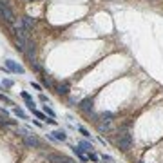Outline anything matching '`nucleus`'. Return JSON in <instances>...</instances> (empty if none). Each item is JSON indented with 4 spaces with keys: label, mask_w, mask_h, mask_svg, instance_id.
I'll return each instance as SVG.
<instances>
[{
    "label": "nucleus",
    "mask_w": 163,
    "mask_h": 163,
    "mask_svg": "<svg viewBox=\"0 0 163 163\" xmlns=\"http://www.w3.org/2000/svg\"><path fill=\"white\" fill-rule=\"evenodd\" d=\"M132 134L129 132V131H125V132H122L120 136H118V140H116V147L120 149V150H123V152H127V150H131V147H132Z\"/></svg>",
    "instance_id": "obj_1"
},
{
    "label": "nucleus",
    "mask_w": 163,
    "mask_h": 163,
    "mask_svg": "<svg viewBox=\"0 0 163 163\" xmlns=\"http://www.w3.org/2000/svg\"><path fill=\"white\" fill-rule=\"evenodd\" d=\"M78 107H80L82 112H85L89 118H93V120H100V116L94 114V102H93V98H83Z\"/></svg>",
    "instance_id": "obj_2"
},
{
    "label": "nucleus",
    "mask_w": 163,
    "mask_h": 163,
    "mask_svg": "<svg viewBox=\"0 0 163 163\" xmlns=\"http://www.w3.org/2000/svg\"><path fill=\"white\" fill-rule=\"evenodd\" d=\"M0 17L7 22V24H13V22H15V13L11 11V7H9L7 2H4V0H0Z\"/></svg>",
    "instance_id": "obj_3"
},
{
    "label": "nucleus",
    "mask_w": 163,
    "mask_h": 163,
    "mask_svg": "<svg viewBox=\"0 0 163 163\" xmlns=\"http://www.w3.org/2000/svg\"><path fill=\"white\" fill-rule=\"evenodd\" d=\"M47 160H49V163H74L71 158H67L63 154H56V152L47 154Z\"/></svg>",
    "instance_id": "obj_4"
},
{
    "label": "nucleus",
    "mask_w": 163,
    "mask_h": 163,
    "mask_svg": "<svg viewBox=\"0 0 163 163\" xmlns=\"http://www.w3.org/2000/svg\"><path fill=\"white\" fill-rule=\"evenodd\" d=\"M6 65H7V69L11 71V73H24V67H22L20 63H17L15 60H6Z\"/></svg>",
    "instance_id": "obj_5"
},
{
    "label": "nucleus",
    "mask_w": 163,
    "mask_h": 163,
    "mask_svg": "<svg viewBox=\"0 0 163 163\" xmlns=\"http://www.w3.org/2000/svg\"><path fill=\"white\" fill-rule=\"evenodd\" d=\"M55 91H56V94H60V96H67V94H69V83H67V82L56 83V85H55Z\"/></svg>",
    "instance_id": "obj_6"
},
{
    "label": "nucleus",
    "mask_w": 163,
    "mask_h": 163,
    "mask_svg": "<svg viewBox=\"0 0 163 163\" xmlns=\"http://www.w3.org/2000/svg\"><path fill=\"white\" fill-rule=\"evenodd\" d=\"M40 74H42V76H40L42 85H44V87H47V89H55V85H56V83L51 80V78H49V76H47L45 73H40Z\"/></svg>",
    "instance_id": "obj_7"
},
{
    "label": "nucleus",
    "mask_w": 163,
    "mask_h": 163,
    "mask_svg": "<svg viewBox=\"0 0 163 163\" xmlns=\"http://www.w3.org/2000/svg\"><path fill=\"white\" fill-rule=\"evenodd\" d=\"M24 143H25L27 147H40L38 138H35V136H29V134H25V136H24Z\"/></svg>",
    "instance_id": "obj_8"
},
{
    "label": "nucleus",
    "mask_w": 163,
    "mask_h": 163,
    "mask_svg": "<svg viewBox=\"0 0 163 163\" xmlns=\"http://www.w3.org/2000/svg\"><path fill=\"white\" fill-rule=\"evenodd\" d=\"M73 152L76 154V158H78V160H80L82 163H87V161H89V158L85 156V152L82 150V149L78 147V145H74V147H73Z\"/></svg>",
    "instance_id": "obj_9"
},
{
    "label": "nucleus",
    "mask_w": 163,
    "mask_h": 163,
    "mask_svg": "<svg viewBox=\"0 0 163 163\" xmlns=\"http://www.w3.org/2000/svg\"><path fill=\"white\" fill-rule=\"evenodd\" d=\"M35 24H36L35 18H31V17H27V15H25V17H22V25H24L27 31H29V29H33V27H35Z\"/></svg>",
    "instance_id": "obj_10"
},
{
    "label": "nucleus",
    "mask_w": 163,
    "mask_h": 163,
    "mask_svg": "<svg viewBox=\"0 0 163 163\" xmlns=\"http://www.w3.org/2000/svg\"><path fill=\"white\" fill-rule=\"evenodd\" d=\"M51 134H53V138H55L56 142H65V140H67V134H65V131H60V129H58V131H53Z\"/></svg>",
    "instance_id": "obj_11"
},
{
    "label": "nucleus",
    "mask_w": 163,
    "mask_h": 163,
    "mask_svg": "<svg viewBox=\"0 0 163 163\" xmlns=\"http://www.w3.org/2000/svg\"><path fill=\"white\" fill-rule=\"evenodd\" d=\"M78 147H80L83 152H93V143L87 142V140H82V142H78Z\"/></svg>",
    "instance_id": "obj_12"
},
{
    "label": "nucleus",
    "mask_w": 163,
    "mask_h": 163,
    "mask_svg": "<svg viewBox=\"0 0 163 163\" xmlns=\"http://www.w3.org/2000/svg\"><path fill=\"white\" fill-rule=\"evenodd\" d=\"M44 112H45V114H47L49 118H56V112H55V111H53V109H51V107H49L47 103L44 105Z\"/></svg>",
    "instance_id": "obj_13"
},
{
    "label": "nucleus",
    "mask_w": 163,
    "mask_h": 163,
    "mask_svg": "<svg viewBox=\"0 0 163 163\" xmlns=\"http://www.w3.org/2000/svg\"><path fill=\"white\" fill-rule=\"evenodd\" d=\"M31 112H33V114H35L38 120H44V122H47V114H45V112H40V111H36V109H33Z\"/></svg>",
    "instance_id": "obj_14"
},
{
    "label": "nucleus",
    "mask_w": 163,
    "mask_h": 163,
    "mask_svg": "<svg viewBox=\"0 0 163 163\" xmlns=\"http://www.w3.org/2000/svg\"><path fill=\"white\" fill-rule=\"evenodd\" d=\"M13 112H15V114H17V116H18L20 120H27V116H25V112L22 111L20 107H15V109H13Z\"/></svg>",
    "instance_id": "obj_15"
},
{
    "label": "nucleus",
    "mask_w": 163,
    "mask_h": 163,
    "mask_svg": "<svg viewBox=\"0 0 163 163\" xmlns=\"http://www.w3.org/2000/svg\"><path fill=\"white\" fill-rule=\"evenodd\" d=\"M112 118H114L112 112H102V114H100V120H103V122H111Z\"/></svg>",
    "instance_id": "obj_16"
},
{
    "label": "nucleus",
    "mask_w": 163,
    "mask_h": 163,
    "mask_svg": "<svg viewBox=\"0 0 163 163\" xmlns=\"http://www.w3.org/2000/svg\"><path fill=\"white\" fill-rule=\"evenodd\" d=\"M0 102L7 103V105H13V102H11V100H9V98H7L6 94H2V93H0Z\"/></svg>",
    "instance_id": "obj_17"
},
{
    "label": "nucleus",
    "mask_w": 163,
    "mask_h": 163,
    "mask_svg": "<svg viewBox=\"0 0 163 163\" xmlns=\"http://www.w3.org/2000/svg\"><path fill=\"white\" fill-rule=\"evenodd\" d=\"M87 158H89L91 161H94V163L100 160V156H98V154H94V152H89V156H87Z\"/></svg>",
    "instance_id": "obj_18"
},
{
    "label": "nucleus",
    "mask_w": 163,
    "mask_h": 163,
    "mask_svg": "<svg viewBox=\"0 0 163 163\" xmlns=\"http://www.w3.org/2000/svg\"><path fill=\"white\" fill-rule=\"evenodd\" d=\"M78 131H80L82 134H83V136H85V138H91V134H89V131H87V129H85V127H78Z\"/></svg>",
    "instance_id": "obj_19"
},
{
    "label": "nucleus",
    "mask_w": 163,
    "mask_h": 163,
    "mask_svg": "<svg viewBox=\"0 0 163 163\" xmlns=\"http://www.w3.org/2000/svg\"><path fill=\"white\" fill-rule=\"evenodd\" d=\"M2 85H4L6 89H9V87L13 85V80H9V78H6V80H2Z\"/></svg>",
    "instance_id": "obj_20"
},
{
    "label": "nucleus",
    "mask_w": 163,
    "mask_h": 163,
    "mask_svg": "<svg viewBox=\"0 0 163 163\" xmlns=\"http://www.w3.org/2000/svg\"><path fill=\"white\" fill-rule=\"evenodd\" d=\"M20 96L25 100V102H33V98H31V94H29V93H20Z\"/></svg>",
    "instance_id": "obj_21"
},
{
    "label": "nucleus",
    "mask_w": 163,
    "mask_h": 163,
    "mask_svg": "<svg viewBox=\"0 0 163 163\" xmlns=\"http://www.w3.org/2000/svg\"><path fill=\"white\" fill-rule=\"evenodd\" d=\"M31 85H33V89H35V91H40V93H42V85H40V83H36V82H31Z\"/></svg>",
    "instance_id": "obj_22"
},
{
    "label": "nucleus",
    "mask_w": 163,
    "mask_h": 163,
    "mask_svg": "<svg viewBox=\"0 0 163 163\" xmlns=\"http://www.w3.org/2000/svg\"><path fill=\"white\" fill-rule=\"evenodd\" d=\"M100 158H102L103 161H109V163L112 161V158H111V156H109V154H102V156H100Z\"/></svg>",
    "instance_id": "obj_23"
},
{
    "label": "nucleus",
    "mask_w": 163,
    "mask_h": 163,
    "mask_svg": "<svg viewBox=\"0 0 163 163\" xmlns=\"http://www.w3.org/2000/svg\"><path fill=\"white\" fill-rule=\"evenodd\" d=\"M38 100H40V102H44V103H47V102H49V100H47V96H45L44 93H40V96H38Z\"/></svg>",
    "instance_id": "obj_24"
},
{
    "label": "nucleus",
    "mask_w": 163,
    "mask_h": 163,
    "mask_svg": "<svg viewBox=\"0 0 163 163\" xmlns=\"http://www.w3.org/2000/svg\"><path fill=\"white\" fill-rule=\"evenodd\" d=\"M138 163H143V161H138Z\"/></svg>",
    "instance_id": "obj_25"
}]
</instances>
